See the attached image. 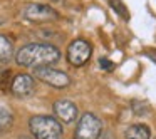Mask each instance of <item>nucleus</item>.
I'll use <instances>...</instances> for the list:
<instances>
[{"mask_svg":"<svg viewBox=\"0 0 156 139\" xmlns=\"http://www.w3.org/2000/svg\"><path fill=\"white\" fill-rule=\"evenodd\" d=\"M61 50L52 44H42V42H32L25 44L15 54V62L27 69L51 67L52 64L59 62Z\"/></svg>","mask_w":156,"mask_h":139,"instance_id":"nucleus-1","label":"nucleus"},{"mask_svg":"<svg viewBox=\"0 0 156 139\" xmlns=\"http://www.w3.org/2000/svg\"><path fill=\"white\" fill-rule=\"evenodd\" d=\"M29 129L35 139H62V124L52 116H32L29 119Z\"/></svg>","mask_w":156,"mask_h":139,"instance_id":"nucleus-2","label":"nucleus"},{"mask_svg":"<svg viewBox=\"0 0 156 139\" xmlns=\"http://www.w3.org/2000/svg\"><path fill=\"white\" fill-rule=\"evenodd\" d=\"M102 132V122L92 112H84L76 126L74 139H99Z\"/></svg>","mask_w":156,"mask_h":139,"instance_id":"nucleus-3","label":"nucleus"},{"mask_svg":"<svg viewBox=\"0 0 156 139\" xmlns=\"http://www.w3.org/2000/svg\"><path fill=\"white\" fill-rule=\"evenodd\" d=\"M32 77L39 79L41 82L51 85V87H55V89H66L69 84H71L69 75L66 74L64 71H59V69H54V67H39V69H34Z\"/></svg>","mask_w":156,"mask_h":139,"instance_id":"nucleus-4","label":"nucleus"},{"mask_svg":"<svg viewBox=\"0 0 156 139\" xmlns=\"http://www.w3.org/2000/svg\"><path fill=\"white\" fill-rule=\"evenodd\" d=\"M92 55V47L84 39H76L67 47V62L74 67H82Z\"/></svg>","mask_w":156,"mask_h":139,"instance_id":"nucleus-5","label":"nucleus"},{"mask_svg":"<svg viewBox=\"0 0 156 139\" xmlns=\"http://www.w3.org/2000/svg\"><path fill=\"white\" fill-rule=\"evenodd\" d=\"M24 19L32 24H44V22H52L59 17L57 12L52 7L44 4H30L24 9Z\"/></svg>","mask_w":156,"mask_h":139,"instance_id":"nucleus-6","label":"nucleus"},{"mask_svg":"<svg viewBox=\"0 0 156 139\" xmlns=\"http://www.w3.org/2000/svg\"><path fill=\"white\" fill-rule=\"evenodd\" d=\"M10 91L17 97H27V96L34 94L35 91V81L32 75L29 74H17L14 75L10 82Z\"/></svg>","mask_w":156,"mask_h":139,"instance_id":"nucleus-7","label":"nucleus"},{"mask_svg":"<svg viewBox=\"0 0 156 139\" xmlns=\"http://www.w3.org/2000/svg\"><path fill=\"white\" fill-rule=\"evenodd\" d=\"M77 112H79L77 106L69 99H61V101L54 102V114L57 116L59 121L66 122V124L74 122L76 117H77Z\"/></svg>","mask_w":156,"mask_h":139,"instance_id":"nucleus-8","label":"nucleus"},{"mask_svg":"<svg viewBox=\"0 0 156 139\" xmlns=\"http://www.w3.org/2000/svg\"><path fill=\"white\" fill-rule=\"evenodd\" d=\"M12 57H15V47L12 39L0 34V62H10Z\"/></svg>","mask_w":156,"mask_h":139,"instance_id":"nucleus-9","label":"nucleus"},{"mask_svg":"<svg viewBox=\"0 0 156 139\" xmlns=\"http://www.w3.org/2000/svg\"><path fill=\"white\" fill-rule=\"evenodd\" d=\"M124 136L126 139H149L151 132H149V127L144 124H133L126 129Z\"/></svg>","mask_w":156,"mask_h":139,"instance_id":"nucleus-10","label":"nucleus"},{"mask_svg":"<svg viewBox=\"0 0 156 139\" xmlns=\"http://www.w3.org/2000/svg\"><path fill=\"white\" fill-rule=\"evenodd\" d=\"M14 124V114L7 106L0 104V132H5Z\"/></svg>","mask_w":156,"mask_h":139,"instance_id":"nucleus-11","label":"nucleus"},{"mask_svg":"<svg viewBox=\"0 0 156 139\" xmlns=\"http://www.w3.org/2000/svg\"><path fill=\"white\" fill-rule=\"evenodd\" d=\"M109 4H111V7H112V9H114L116 14H119L122 19H126V20L129 19V14H128V10H126L124 4H122L121 0H109Z\"/></svg>","mask_w":156,"mask_h":139,"instance_id":"nucleus-12","label":"nucleus"},{"mask_svg":"<svg viewBox=\"0 0 156 139\" xmlns=\"http://www.w3.org/2000/svg\"><path fill=\"white\" fill-rule=\"evenodd\" d=\"M99 65H101V69H104V71H112V69H114V62H111L109 59H101V61H99Z\"/></svg>","mask_w":156,"mask_h":139,"instance_id":"nucleus-13","label":"nucleus"},{"mask_svg":"<svg viewBox=\"0 0 156 139\" xmlns=\"http://www.w3.org/2000/svg\"><path fill=\"white\" fill-rule=\"evenodd\" d=\"M99 139H116V137L111 134V132H104V134L99 136Z\"/></svg>","mask_w":156,"mask_h":139,"instance_id":"nucleus-14","label":"nucleus"},{"mask_svg":"<svg viewBox=\"0 0 156 139\" xmlns=\"http://www.w3.org/2000/svg\"><path fill=\"white\" fill-rule=\"evenodd\" d=\"M154 139H156V137H154Z\"/></svg>","mask_w":156,"mask_h":139,"instance_id":"nucleus-15","label":"nucleus"}]
</instances>
